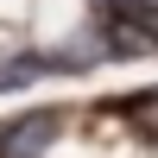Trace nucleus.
Here are the masks:
<instances>
[{
  "label": "nucleus",
  "instance_id": "obj_1",
  "mask_svg": "<svg viewBox=\"0 0 158 158\" xmlns=\"http://www.w3.org/2000/svg\"><path fill=\"white\" fill-rule=\"evenodd\" d=\"M51 139H57V114H25L19 127H6V139H0V158H38L51 146Z\"/></svg>",
  "mask_w": 158,
  "mask_h": 158
},
{
  "label": "nucleus",
  "instance_id": "obj_2",
  "mask_svg": "<svg viewBox=\"0 0 158 158\" xmlns=\"http://www.w3.org/2000/svg\"><path fill=\"white\" fill-rule=\"evenodd\" d=\"M120 114H127V120H139V127L158 139V95H133V101H120Z\"/></svg>",
  "mask_w": 158,
  "mask_h": 158
}]
</instances>
